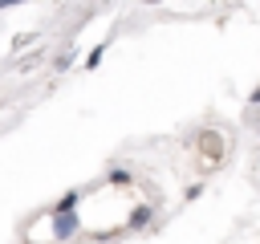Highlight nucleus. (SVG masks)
<instances>
[{
    "label": "nucleus",
    "mask_w": 260,
    "mask_h": 244,
    "mask_svg": "<svg viewBox=\"0 0 260 244\" xmlns=\"http://www.w3.org/2000/svg\"><path fill=\"white\" fill-rule=\"evenodd\" d=\"M73 228H77V220H73V207H69V211H57V236L65 240V236H73Z\"/></svg>",
    "instance_id": "nucleus-1"
},
{
    "label": "nucleus",
    "mask_w": 260,
    "mask_h": 244,
    "mask_svg": "<svg viewBox=\"0 0 260 244\" xmlns=\"http://www.w3.org/2000/svg\"><path fill=\"white\" fill-rule=\"evenodd\" d=\"M102 57H106V45H98V49L85 57V65H89V69H98V65H102Z\"/></svg>",
    "instance_id": "nucleus-2"
},
{
    "label": "nucleus",
    "mask_w": 260,
    "mask_h": 244,
    "mask_svg": "<svg viewBox=\"0 0 260 244\" xmlns=\"http://www.w3.org/2000/svg\"><path fill=\"white\" fill-rule=\"evenodd\" d=\"M73 203H77V191H65V195H61V199H57V211H69V207H73Z\"/></svg>",
    "instance_id": "nucleus-3"
},
{
    "label": "nucleus",
    "mask_w": 260,
    "mask_h": 244,
    "mask_svg": "<svg viewBox=\"0 0 260 244\" xmlns=\"http://www.w3.org/2000/svg\"><path fill=\"white\" fill-rule=\"evenodd\" d=\"M12 4H24V0H0V8H12Z\"/></svg>",
    "instance_id": "nucleus-4"
},
{
    "label": "nucleus",
    "mask_w": 260,
    "mask_h": 244,
    "mask_svg": "<svg viewBox=\"0 0 260 244\" xmlns=\"http://www.w3.org/2000/svg\"><path fill=\"white\" fill-rule=\"evenodd\" d=\"M142 4H162V0H142Z\"/></svg>",
    "instance_id": "nucleus-5"
}]
</instances>
